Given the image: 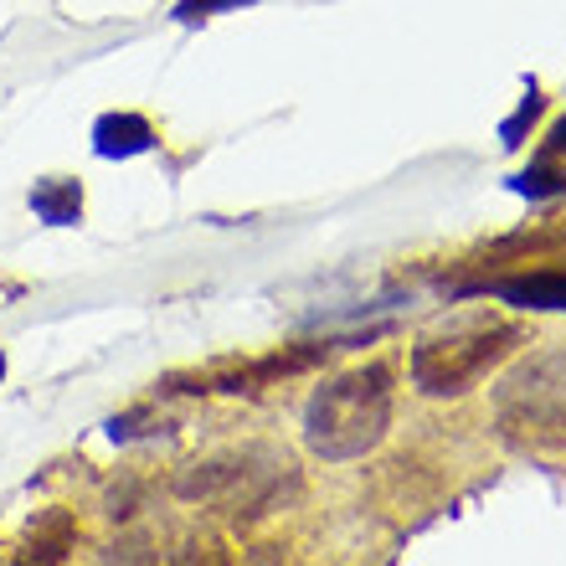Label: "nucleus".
Returning a JSON list of instances; mask_svg holds the SVG:
<instances>
[{
	"label": "nucleus",
	"mask_w": 566,
	"mask_h": 566,
	"mask_svg": "<svg viewBox=\"0 0 566 566\" xmlns=\"http://www.w3.org/2000/svg\"><path fill=\"white\" fill-rule=\"evenodd\" d=\"M387 422H391V371L387 366H360V371L325 381L310 397V407H304V443L319 459L345 463L371 453L387 438Z\"/></svg>",
	"instance_id": "1"
},
{
	"label": "nucleus",
	"mask_w": 566,
	"mask_h": 566,
	"mask_svg": "<svg viewBox=\"0 0 566 566\" xmlns=\"http://www.w3.org/2000/svg\"><path fill=\"white\" fill-rule=\"evenodd\" d=\"M515 345V329L505 325H479V329H459V335H432L412 350V381L428 397H453L469 381L490 371L494 360Z\"/></svg>",
	"instance_id": "2"
},
{
	"label": "nucleus",
	"mask_w": 566,
	"mask_h": 566,
	"mask_svg": "<svg viewBox=\"0 0 566 566\" xmlns=\"http://www.w3.org/2000/svg\"><path fill=\"white\" fill-rule=\"evenodd\" d=\"M149 145H155V129L139 114H104L93 124V149L104 160H129V155H145Z\"/></svg>",
	"instance_id": "3"
},
{
	"label": "nucleus",
	"mask_w": 566,
	"mask_h": 566,
	"mask_svg": "<svg viewBox=\"0 0 566 566\" xmlns=\"http://www.w3.org/2000/svg\"><path fill=\"white\" fill-rule=\"evenodd\" d=\"M31 211L42 217L46 227H73L83 217V191H77V180H36V191H31Z\"/></svg>",
	"instance_id": "4"
},
{
	"label": "nucleus",
	"mask_w": 566,
	"mask_h": 566,
	"mask_svg": "<svg viewBox=\"0 0 566 566\" xmlns=\"http://www.w3.org/2000/svg\"><path fill=\"white\" fill-rule=\"evenodd\" d=\"M238 6H253V0H180L176 21H207L217 11H238Z\"/></svg>",
	"instance_id": "5"
},
{
	"label": "nucleus",
	"mask_w": 566,
	"mask_h": 566,
	"mask_svg": "<svg viewBox=\"0 0 566 566\" xmlns=\"http://www.w3.org/2000/svg\"><path fill=\"white\" fill-rule=\"evenodd\" d=\"M536 114H541V98L531 93V98H525V108H521V119H510V124H505V145H521L525 119H536Z\"/></svg>",
	"instance_id": "6"
},
{
	"label": "nucleus",
	"mask_w": 566,
	"mask_h": 566,
	"mask_svg": "<svg viewBox=\"0 0 566 566\" xmlns=\"http://www.w3.org/2000/svg\"><path fill=\"white\" fill-rule=\"evenodd\" d=\"M556 155H566V119L552 129V139H546V149H541V160H556Z\"/></svg>",
	"instance_id": "7"
},
{
	"label": "nucleus",
	"mask_w": 566,
	"mask_h": 566,
	"mask_svg": "<svg viewBox=\"0 0 566 566\" xmlns=\"http://www.w3.org/2000/svg\"><path fill=\"white\" fill-rule=\"evenodd\" d=\"M0 376H6V356H0Z\"/></svg>",
	"instance_id": "8"
}]
</instances>
